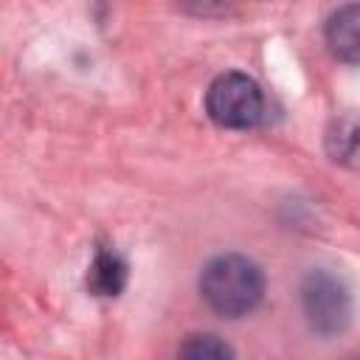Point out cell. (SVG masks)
<instances>
[{
    "label": "cell",
    "instance_id": "6da1fadb",
    "mask_svg": "<svg viewBox=\"0 0 360 360\" xmlns=\"http://www.w3.org/2000/svg\"><path fill=\"white\" fill-rule=\"evenodd\" d=\"M200 292L205 304L228 318L248 315L264 295V276L256 262L239 253H222L202 267Z\"/></svg>",
    "mask_w": 360,
    "mask_h": 360
},
{
    "label": "cell",
    "instance_id": "7a4b0ae2",
    "mask_svg": "<svg viewBox=\"0 0 360 360\" xmlns=\"http://www.w3.org/2000/svg\"><path fill=\"white\" fill-rule=\"evenodd\" d=\"M205 110L214 124L228 129H248L259 124L264 98L259 84L245 73H222L205 93Z\"/></svg>",
    "mask_w": 360,
    "mask_h": 360
},
{
    "label": "cell",
    "instance_id": "3957f363",
    "mask_svg": "<svg viewBox=\"0 0 360 360\" xmlns=\"http://www.w3.org/2000/svg\"><path fill=\"white\" fill-rule=\"evenodd\" d=\"M301 301H304V312H307L309 326L321 335L340 332L349 321V312H352V301H349L346 287L332 273H323V270H315L304 278Z\"/></svg>",
    "mask_w": 360,
    "mask_h": 360
},
{
    "label": "cell",
    "instance_id": "277c9868",
    "mask_svg": "<svg viewBox=\"0 0 360 360\" xmlns=\"http://www.w3.org/2000/svg\"><path fill=\"white\" fill-rule=\"evenodd\" d=\"M326 45L343 62H360V3L340 6L326 20Z\"/></svg>",
    "mask_w": 360,
    "mask_h": 360
},
{
    "label": "cell",
    "instance_id": "5b68a950",
    "mask_svg": "<svg viewBox=\"0 0 360 360\" xmlns=\"http://www.w3.org/2000/svg\"><path fill=\"white\" fill-rule=\"evenodd\" d=\"M127 284V264L115 250H98L90 273H87V287L96 295H118Z\"/></svg>",
    "mask_w": 360,
    "mask_h": 360
},
{
    "label": "cell",
    "instance_id": "8992f818",
    "mask_svg": "<svg viewBox=\"0 0 360 360\" xmlns=\"http://www.w3.org/2000/svg\"><path fill=\"white\" fill-rule=\"evenodd\" d=\"M329 149H332L335 160L360 163V121H354V118L338 121L329 135Z\"/></svg>",
    "mask_w": 360,
    "mask_h": 360
},
{
    "label": "cell",
    "instance_id": "52a82bcc",
    "mask_svg": "<svg viewBox=\"0 0 360 360\" xmlns=\"http://www.w3.org/2000/svg\"><path fill=\"white\" fill-rule=\"evenodd\" d=\"M177 360H236L233 349L214 335H191L183 340Z\"/></svg>",
    "mask_w": 360,
    "mask_h": 360
}]
</instances>
